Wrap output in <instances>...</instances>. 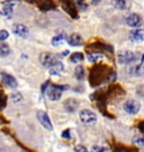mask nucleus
Returning a JSON list of instances; mask_svg holds the SVG:
<instances>
[{"label":"nucleus","instance_id":"nucleus-26","mask_svg":"<svg viewBox=\"0 0 144 152\" xmlns=\"http://www.w3.org/2000/svg\"><path fill=\"white\" fill-rule=\"evenodd\" d=\"M91 152H107V149L104 147H100V145H92Z\"/></svg>","mask_w":144,"mask_h":152},{"label":"nucleus","instance_id":"nucleus-20","mask_svg":"<svg viewBox=\"0 0 144 152\" xmlns=\"http://www.w3.org/2000/svg\"><path fill=\"white\" fill-rule=\"evenodd\" d=\"M39 9L42 11H48V10H52V9H55V6L50 2V1H43L42 4L39 5Z\"/></svg>","mask_w":144,"mask_h":152},{"label":"nucleus","instance_id":"nucleus-21","mask_svg":"<svg viewBox=\"0 0 144 152\" xmlns=\"http://www.w3.org/2000/svg\"><path fill=\"white\" fill-rule=\"evenodd\" d=\"M132 143L136 147L144 148V136L142 135H135L132 139Z\"/></svg>","mask_w":144,"mask_h":152},{"label":"nucleus","instance_id":"nucleus-18","mask_svg":"<svg viewBox=\"0 0 144 152\" xmlns=\"http://www.w3.org/2000/svg\"><path fill=\"white\" fill-rule=\"evenodd\" d=\"M75 75L77 80H79V81H81L85 78V69H83L82 65H77V68L75 70Z\"/></svg>","mask_w":144,"mask_h":152},{"label":"nucleus","instance_id":"nucleus-27","mask_svg":"<svg viewBox=\"0 0 144 152\" xmlns=\"http://www.w3.org/2000/svg\"><path fill=\"white\" fill-rule=\"evenodd\" d=\"M8 36H9V33L7 32V31H4V29H1V31H0V42L7 39Z\"/></svg>","mask_w":144,"mask_h":152},{"label":"nucleus","instance_id":"nucleus-12","mask_svg":"<svg viewBox=\"0 0 144 152\" xmlns=\"http://www.w3.org/2000/svg\"><path fill=\"white\" fill-rule=\"evenodd\" d=\"M68 43L71 45V46H80L83 43V38L81 37L78 33H73L71 34L68 38Z\"/></svg>","mask_w":144,"mask_h":152},{"label":"nucleus","instance_id":"nucleus-4","mask_svg":"<svg viewBox=\"0 0 144 152\" xmlns=\"http://www.w3.org/2000/svg\"><path fill=\"white\" fill-rule=\"evenodd\" d=\"M68 88H69L68 86H50L46 90V94L51 100H59L61 98L62 91Z\"/></svg>","mask_w":144,"mask_h":152},{"label":"nucleus","instance_id":"nucleus-23","mask_svg":"<svg viewBox=\"0 0 144 152\" xmlns=\"http://www.w3.org/2000/svg\"><path fill=\"white\" fill-rule=\"evenodd\" d=\"M83 54L81 53V52H75L73 54L71 55V62H73V63H79L81 61L83 60Z\"/></svg>","mask_w":144,"mask_h":152},{"label":"nucleus","instance_id":"nucleus-32","mask_svg":"<svg viewBox=\"0 0 144 152\" xmlns=\"http://www.w3.org/2000/svg\"><path fill=\"white\" fill-rule=\"evenodd\" d=\"M69 54V51H64V52H62V53H60V54H58V56L59 58H64L65 55Z\"/></svg>","mask_w":144,"mask_h":152},{"label":"nucleus","instance_id":"nucleus-31","mask_svg":"<svg viewBox=\"0 0 144 152\" xmlns=\"http://www.w3.org/2000/svg\"><path fill=\"white\" fill-rule=\"evenodd\" d=\"M75 2H77V5L79 6L81 9H83V10H86V9H87V5H86L83 1H75Z\"/></svg>","mask_w":144,"mask_h":152},{"label":"nucleus","instance_id":"nucleus-19","mask_svg":"<svg viewBox=\"0 0 144 152\" xmlns=\"http://www.w3.org/2000/svg\"><path fill=\"white\" fill-rule=\"evenodd\" d=\"M0 15L4 17H7V18H9V17L12 15V5L4 6V8L1 9V11H0Z\"/></svg>","mask_w":144,"mask_h":152},{"label":"nucleus","instance_id":"nucleus-9","mask_svg":"<svg viewBox=\"0 0 144 152\" xmlns=\"http://www.w3.org/2000/svg\"><path fill=\"white\" fill-rule=\"evenodd\" d=\"M0 78H1L2 82L5 83L6 86H8L9 88H16L17 85H18L16 79L12 76H10V75H8V73L1 72V73H0Z\"/></svg>","mask_w":144,"mask_h":152},{"label":"nucleus","instance_id":"nucleus-14","mask_svg":"<svg viewBox=\"0 0 144 152\" xmlns=\"http://www.w3.org/2000/svg\"><path fill=\"white\" fill-rule=\"evenodd\" d=\"M78 106H79L78 102L75 99H72V98H69V99H67L64 102V108L67 109L68 112H70V113H73L75 109L78 108Z\"/></svg>","mask_w":144,"mask_h":152},{"label":"nucleus","instance_id":"nucleus-3","mask_svg":"<svg viewBox=\"0 0 144 152\" xmlns=\"http://www.w3.org/2000/svg\"><path fill=\"white\" fill-rule=\"evenodd\" d=\"M59 60L56 59L55 54L51 53V52H43L42 54L39 55V62L42 63L43 66L48 68V69H50L51 66H53Z\"/></svg>","mask_w":144,"mask_h":152},{"label":"nucleus","instance_id":"nucleus-5","mask_svg":"<svg viewBox=\"0 0 144 152\" xmlns=\"http://www.w3.org/2000/svg\"><path fill=\"white\" fill-rule=\"evenodd\" d=\"M123 108L128 114H132V115L137 114L140 112V109H141V104L139 102H136V100L131 99V100H127V102L124 103Z\"/></svg>","mask_w":144,"mask_h":152},{"label":"nucleus","instance_id":"nucleus-24","mask_svg":"<svg viewBox=\"0 0 144 152\" xmlns=\"http://www.w3.org/2000/svg\"><path fill=\"white\" fill-rule=\"evenodd\" d=\"M65 39V33H62V34H60V35H56V36H54L52 38V45H59L62 41Z\"/></svg>","mask_w":144,"mask_h":152},{"label":"nucleus","instance_id":"nucleus-16","mask_svg":"<svg viewBox=\"0 0 144 152\" xmlns=\"http://www.w3.org/2000/svg\"><path fill=\"white\" fill-rule=\"evenodd\" d=\"M102 54L99 53V52H91L90 54L88 55V60L91 63H96V62H98V61L102 60Z\"/></svg>","mask_w":144,"mask_h":152},{"label":"nucleus","instance_id":"nucleus-29","mask_svg":"<svg viewBox=\"0 0 144 152\" xmlns=\"http://www.w3.org/2000/svg\"><path fill=\"white\" fill-rule=\"evenodd\" d=\"M75 152H88V150H87L83 145H77V147L75 148Z\"/></svg>","mask_w":144,"mask_h":152},{"label":"nucleus","instance_id":"nucleus-34","mask_svg":"<svg viewBox=\"0 0 144 152\" xmlns=\"http://www.w3.org/2000/svg\"><path fill=\"white\" fill-rule=\"evenodd\" d=\"M143 62H144V54L142 55V59H141V64H143Z\"/></svg>","mask_w":144,"mask_h":152},{"label":"nucleus","instance_id":"nucleus-15","mask_svg":"<svg viewBox=\"0 0 144 152\" xmlns=\"http://www.w3.org/2000/svg\"><path fill=\"white\" fill-rule=\"evenodd\" d=\"M10 53V48L9 45L6 43H0V56L1 58H6Z\"/></svg>","mask_w":144,"mask_h":152},{"label":"nucleus","instance_id":"nucleus-17","mask_svg":"<svg viewBox=\"0 0 144 152\" xmlns=\"http://www.w3.org/2000/svg\"><path fill=\"white\" fill-rule=\"evenodd\" d=\"M113 5L116 9H119V10H125L127 8V1L125 0H115L113 1Z\"/></svg>","mask_w":144,"mask_h":152},{"label":"nucleus","instance_id":"nucleus-2","mask_svg":"<svg viewBox=\"0 0 144 152\" xmlns=\"http://www.w3.org/2000/svg\"><path fill=\"white\" fill-rule=\"evenodd\" d=\"M81 123L86 125H94L97 122V115L89 109H82L79 113Z\"/></svg>","mask_w":144,"mask_h":152},{"label":"nucleus","instance_id":"nucleus-10","mask_svg":"<svg viewBox=\"0 0 144 152\" xmlns=\"http://www.w3.org/2000/svg\"><path fill=\"white\" fill-rule=\"evenodd\" d=\"M142 23V18L139 14H131L129 16L126 18V24L129 27H136Z\"/></svg>","mask_w":144,"mask_h":152},{"label":"nucleus","instance_id":"nucleus-6","mask_svg":"<svg viewBox=\"0 0 144 152\" xmlns=\"http://www.w3.org/2000/svg\"><path fill=\"white\" fill-rule=\"evenodd\" d=\"M37 120H38V122L42 124L43 127H45L46 130L51 131L52 129H53L52 123H51V120H50L48 115L46 114L45 112H43V110H38L37 112Z\"/></svg>","mask_w":144,"mask_h":152},{"label":"nucleus","instance_id":"nucleus-28","mask_svg":"<svg viewBox=\"0 0 144 152\" xmlns=\"http://www.w3.org/2000/svg\"><path fill=\"white\" fill-rule=\"evenodd\" d=\"M6 106V97L4 94H0V109Z\"/></svg>","mask_w":144,"mask_h":152},{"label":"nucleus","instance_id":"nucleus-11","mask_svg":"<svg viewBox=\"0 0 144 152\" xmlns=\"http://www.w3.org/2000/svg\"><path fill=\"white\" fill-rule=\"evenodd\" d=\"M62 7H63L64 10L67 11V12H68L72 18H78V12H77V9H75V5H73L71 1H64Z\"/></svg>","mask_w":144,"mask_h":152},{"label":"nucleus","instance_id":"nucleus-8","mask_svg":"<svg viewBox=\"0 0 144 152\" xmlns=\"http://www.w3.org/2000/svg\"><path fill=\"white\" fill-rule=\"evenodd\" d=\"M129 38L131 41H133L135 43H141L144 41V29L143 28H137L133 29L129 33Z\"/></svg>","mask_w":144,"mask_h":152},{"label":"nucleus","instance_id":"nucleus-1","mask_svg":"<svg viewBox=\"0 0 144 152\" xmlns=\"http://www.w3.org/2000/svg\"><path fill=\"white\" fill-rule=\"evenodd\" d=\"M117 59L121 64H131L136 60V55L132 51L122 50V51H118Z\"/></svg>","mask_w":144,"mask_h":152},{"label":"nucleus","instance_id":"nucleus-25","mask_svg":"<svg viewBox=\"0 0 144 152\" xmlns=\"http://www.w3.org/2000/svg\"><path fill=\"white\" fill-rule=\"evenodd\" d=\"M10 99L12 103H20L23 102V95H21L20 92H12L10 95Z\"/></svg>","mask_w":144,"mask_h":152},{"label":"nucleus","instance_id":"nucleus-33","mask_svg":"<svg viewBox=\"0 0 144 152\" xmlns=\"http://www.w3.org/2000/svg\"><path fill=\"white\" fill-rule=\"evenodd\" d=\"M139 129H140V131H141L142 133H144V122L140 123V124H139Z\"/></svg>","mask_w":144,"mask_h":152},{"label":"nucleus","instance_id":"nucleus-22","mask_svg":"<svg viewBox=\"0 0 144 152\" xmlns=\"http://www.w3.org/2000/svg\"><path fill=\"white\" fill-rule=\"evenodd\" d=\"M132 73H133V76H137V77H141L144 75V66L142 64H139V65H135L133 68V70H132Z\"/></svg>","mask_w":144,"mask_h":152},{"label":"nucleus","instance_id":"nucleus-13","mask_svg":"<svg viewBox=\"0 0 144 152\" xmlns=\"http://www.w3.org/2000/svg\"><path fill=\"white\" fill-rule=\"evenodd\" d=\"M64 70V65L63 63L61 62V61H58L53 66H51L50 69H48V73L51 75V76H59L61 75Z\"/></svg>","mask_w":144,"mask_h":152},{"label":"nucleus","instance_id":"nucleus-7","mask_svg":"<svg viewBox=\"0 0 144 152\" xmlns=\"http://www.w3.org/2000/svg\"><path fill=\"white\" fill-rule=\"evenodd\" d=\"M12 32H14V34H16L17 36H19L21 38H27L29 35L28 28L23 24H15L12 26Z\"/></svg>","mask_w":144,"mask_h":152},{"label":"nucleus","instance_id":"nucleus-30","mask_svg":"<svg viewBox=\"0 0 144 152\" xmlns=\"http://www.w3.org/2000/svg\"><path fill=\"white\" fill-rule=\"evenodd\" d=\"M62 137L65 139V140H70L71 139V136H70V130H65L62 133Z\"/></svg>","mask_w":144,"mask_h":152}]
</instances>
